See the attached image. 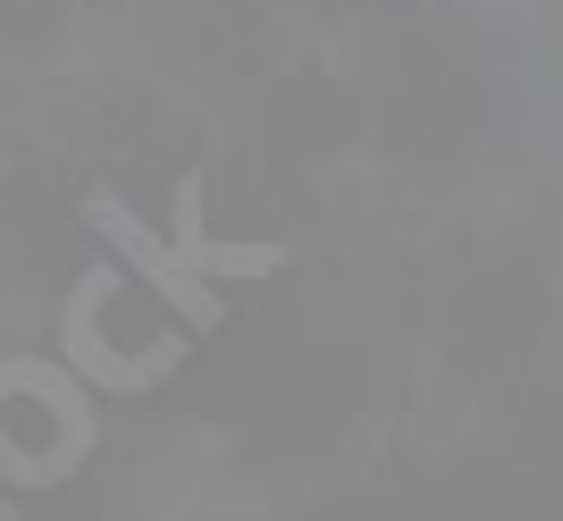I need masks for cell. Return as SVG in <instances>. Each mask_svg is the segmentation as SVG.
<instances>
[{"instance_id":"3957f363","label":"cell","mask_w":563,"mask_h":521,"mask_svg":"<svg viewBox=\"0 0 563 521\" xmlns=\"http://www.w3.org/2000/svg\"><path fill=\"white\" fill-rule=\"evenodd\" d=\"M0 521H18V505H0Z\"/></svg>"},{"instance_id":"6da1fadb","label":"cell","mask_w":563,"mask_h":521,"mask_svg":"<svg viewBox=\"0 0 563 521\" xmlns=\"http://www.w3.org/2000/svg\"><path fill=\"white\" fill-rule=\"evenodd\" d=\"M85 219H93L101 244L177 311V329H194V336L228 329V295H219V286L278 278L286 260H295V244H219V236H202V177H177V228H168V236L126 211V193H85Z\"/></svg>"},{"instance_id":"7a4b0ae2","label":"cell","mask_w":563,"mask_h":521,"mask_svg":"<svg viewBox=\"0 0 563 521\" xmlns=\"http://www.w3.org/2000/svg\"><path fill=\"white\" fill-rule=\"evenodd\" d=\"M110 269H85L68 295V311H59V345H68V362L85 370V379L101 387V396H152V387L177 379V362H186V336L168 329L161 345H135V354H118L110 336H101V295H110Z\"/></svg>"}]
</instances>
